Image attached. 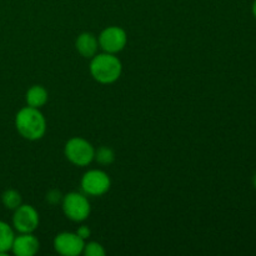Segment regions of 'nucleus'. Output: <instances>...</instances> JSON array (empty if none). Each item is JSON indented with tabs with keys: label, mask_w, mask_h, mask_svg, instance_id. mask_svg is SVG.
<instances>
[{
	"label": "nucleus",
	"mask_w": 256,
	"mask_h": 256,
	"mask_svg": "<svg viewBox=\"0 0 256 256\" xmlns=\"http://www.w3.org/2000/svg\"><path fill=\"white\" fill-rule=\"evenodd\" d=\"M15 128L24 139L35 142L45 135L46 120L40 109L25 106L15 115Z\"/></svg>",
	"instance_id": "f257e3e1"
},
{
	"label": "nucleus",
	"mask_w": 256,
	"mask_h": 256,
	"mask_svg": "<svg viewBox=\"0 0 256 256\" xmlns=\"http://www.w3.org/2000/svg\"><path fill=\"white\" fill-rule=\"evenodd\" d=\"M76 234L79 235L82 240H85V242H86V240L92 236V230H90L86 225H82L80 228H78Z\"/></svg>",
	"instance_id": "f3484780"
},
{
	"label": "nucleus",
	"mask_w": 256,
	"mask_h": 256,
	"mask_svg": "<svg viewBox=\"0 0 256 256\" xmlns=\"http://www.w3.org/2000/svg\"><path fill=\"white\" fill-rule=\"evenodd\" d=\"M89 69L92 79L98 82L112 84L122 75V64L115 54L102 52L92 58Z\"/></svg>",
	"instance_id": "f03ea898"
},
{
	"label": "nucleus",
	"mask_w": 256,
	"mask_h": 256,
	"mask_svg": "<svg viewBox=\"0 0 256 256\" xmlns=\"http://www.w3.org/2000/svg\"><path fill=\"white\" fill-rule=\"evenodd\" d=\"M62 198L64 195L62 194V192L58 189H52L50 192H48L46 194V202L52 205H56L59 202H62Z\"/></svg>",
	"instance_id": "dca6fc26"
},
{
	"label": "nucleus",
	"mask_w": 256,
	"mask_h": 256,
	"mask_svg": "<svg viewBox=\"0 0 256 256\" xmlns=\"http://www.w3.org/2000/svg\"><path fill=\"white\" fill-rule=\"evenodd\" d=\"M62 208L65 216L75 222H85L92 212V206H90L88 198L84 194L76 192H72L64 195Z\"/></svg>",
	"instance_id": "20e7f679"
},
{
	"label": "nucleus",
	"mask_w": 256,
	"mask_h": 256,
	"mask_svg": "<svg viewBox=\"0 0 256 256\" xmlns=\"http://www.w3.org/2000/svg\"><path fill=\"white\" fill-rule=\"evenodd\" d=\"M40 242L32 232H24L14 238L12 252L16 256H34L39 252Z\"/></svg>",
	"instance_id": "1a4fd4ad"
},
{
	"label": "nucleus",
	"mask_w": 256,
	"mask_h": 256,
	"mask_svg": "<svg viewBox=\"0 0 256 256\" xmlns=\"http://www.w3.org/2000/svg\"><path fill=\"white\" fill-rule=\"evenodd\" d=\"M65 158L75 166H88L94 160L95 149L92 142L80 136L72 138L64 146Z\"/></svg>",
	"instance_id": "7ed1b4c3"
},
{
	"label": "nucleus",
	"mask_w": 256,
	"mask_h": 256,
	"mask_svg": "<svg viewBox=\"0 0 256 256\" xmlns=\"http://www.w3.org/2000/svg\"><path fill=\"white\" fill-rule=\"evenodd\" d=\"M2 202L8 210H12L14 212L16 208H19L22 204V195L16 190L8 189L2 194Z\"/></svg>",
	"instance_id": "ddd939ff"
},
{
	"label": "nucleus",
	"mask_w": 256,
	"mask_h": 256,
	"mask_svg": "<svg viewBox=\"0 0 256 256\" xmlns=\"http://www.w3.org/2000/svg\"><path fill=\"white\" fill-rule=\"evenodd\" d=\"M82 254L86 256H104L105 249L100 242H85Z\"/></svg>",
	"instance_id": "2eb2a0df"
},
{
	"label": "nucleus",
	"mask_w": 256,
	"mask_h": 256,
	"mask_svg": "<svg viewBox=\"0 0 256 256\" xmlns=\"http://www.w3.org/2000/svg\"><path fill=\"white\" fill-rule=\"evenodd\" d=\"M40 222L39 212L34 206L28 204H22L14 210L12 215V228L19 234L24 232H34Z\"/></svg>",
	"instance_id": "0eeeda50"
},
{
	"label": "nucleus",
	"mask_w": 256,
	"mask_h": 256,
	"mask_svg": "<svg viewBox=\"0 0 256 256\" xmlns=\"http://www.w3.org/2000/svg\"><path fill=\"white\" fill-rule=\"evenodd\" d=\"M252 15H254V18L256 19V0H254V2H252Z\"/></svg>",
	"instance_id": "a211bd4d"
},
{
	"label": "nucleus",
	"mask_w": 256,
	"mask_h": 256,
	"mask_svg": "<svg viewBox=\"0 0 256 256\" xmlns=\"http://www.w3.org/2000/svg\"><path fill=\"white\" fill-rule=\"evenodd\" d=\"M54 249L62 256H78L82 254L85 240H82L76 232H60L54 238Z\"/></svg>",
	"instance_id": "6e6552de"
},
{
	"label": "nucleus",
	"mask_w": 256,
	"mask_h": 256,
	"mask_svg": "<svg viewBox=\"0 0 256 256\" xmlns=\"http://www.w3.org/2000/svg\"><path fill=\"white\" fill-rule=\"evenodd\" d=\"M48 99H49L48 90L44 86H42V85H32L26 92V95H25L28 106L36 108V109L44 106L46 104Z\"/></svg>",
	"instance_id": "9b49d317"
},
{
	"label": "nucleus",
	"mask_w": 256,
	"mask_h": 256,
	"mask_svg": "<svg viewBox=\"0 0 256 256\" xmlns=\"http://www.w3.org/2000/svg\"><path fill=\"white\" fill-rule=\"evenodd\" d=\"M82 189L85 195L90 196H102L109 192L112 186L110 176L105 172L100 169L88 170L82 178Z\"/></svg>",
	"instance_id": "39448f33"
},
{
	"label": "nucleus",
	"mask_w": 256,
	"mask_h": 256,
	"mask_svg": "<svg viewBox=\"0 0 256 256\" xmlns=\"http://www.w3.org/2000/svg\"><path fill=\"white\" fill-rule=\"evenodd\" d=\"M99 48L109 54H118L125 49L128 44V35L122 28L108 26L98 36Z\"/></svg>",
	"instance_id": "423d86ee"
},
{
	"label": "nucleus",
	"mask_w": 256,
	"mask_h": 256,
	"mask_svg": "<svg viewBox=\"0 0 256 256\" xmlns=\"http://www.w3.org/2000/svg\"><path fill=\"white\" fill-rule=\"evenodd\" d=\"M94 160L99 162L100 165H110L115 162V152L112 148L109 146H100L99 149L95 150Z\"/></svg>",
	"instance_id": "4468645a"
},
{
	"label": "nucleus",
	"mask_w": 256,
	"mask_h": 256,
	"mask_svg": "<svg viewBox=\"0 0 256 256\" xmlns=\"http://www.w3.org/2000/svg\"><path fill=\"white\" fill-rule=\"evenodd\" d=\"M252 184H254V188L256 189V174H255V176H254V180H252Z\"/></svg>",
	"instance_id": "6ab92c4d"
},
{
	"label": "nucleus",
	"mask_w": 256,
	"mask_h": 256,
	"mask_svg": "<svg viewBox=\"0 0 256 256\" xmlns=\"http://www.w3.org/2000/svg\"><path fill=\"white\" fill-rule=\"evenodd\" d=\"M14 238V229L5 222H0V255L12 250Z\"/></svg>",
	"instance_id": "f8f14e48"
},
{
	"label": "nucleus",
	"mask_w": 256,
	"mask_h": 256,
	"mask_svg": "<svg viewBox=\"0 0 256 256\" xmlns=\"http://www.w3.org/2000/svg\"><path fill=\"white\" fill-rule=\"evenodd\" d=\"M75 48H76L78 52H79L82 58H85V59H92V56H95V55L98 54L99 40H98V38L95 36L92 32H82V34L76 38Z\"/></svg>",
	"instance_id": "9d476101"
}]
</instances>
